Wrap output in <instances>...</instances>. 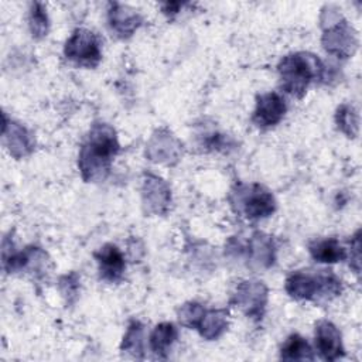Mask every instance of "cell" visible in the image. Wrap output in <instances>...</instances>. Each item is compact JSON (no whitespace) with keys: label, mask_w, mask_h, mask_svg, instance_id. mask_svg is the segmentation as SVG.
<instances>
[{"label":"cell","mask_w":362,"mask_h":362,"mask_svg":"<svg viewBox=\"0 0 362 362\" xmlns=\"http://www.w3.org/2000/svg\"><path fill=\"white\" fill-rule=\"evenodd\" d=\"M64 54L79 66L93 68L102 59L100 41L95 33L86 28H76L66 40Z\"/></svg>","instance_id":"cell-5"},{"label":"cell","mask_w":362,"mask_h":362,"mask_svg":"<svg viewBox=\"0 0 362 362\" xmlns=\"http://www.w3.org/2000/svg\"><path fill=\"white\" fill-rule=\"evenodd\" d=\"M286 293L294 300L328 301L342 291L341 279L331 270H297L287 276Z\"/></svg>","instance_id":"cell-3"},{"label":"cell","mask_w":362,"mask_h":362,"mask_svg":"<svg viewBox=\"0 0 362 362\" xmlns=\"http://www.w3.org/2000/svg\"><path fill=\"white\" fill-rule=\"evenodd\" d=\"M181 144L178 140L168 132L160 130L153 134L151 140L147 144L146 154L151 161L171 164L180 157Z\"/></svg>","instance_id":"cell-12"},{"label":"cell","mask_w":362,"mask_h":362,"mask_svg":"<svg viewBox=\"0 0 362 362\" xmlns=\"http://www.w3.org/2000/svg\"><path fill=\"white\" fill-rule=\"evenodd\" d=\"M30 30L33 33V37L41 38L47 35L48 31V17L45 13V8L42 7L41 3H33L31 10H30Z\"/></svg>","instance_id":"cell-23"},{"label":"cell","mask_w":362,"mask_h":362,"mask_svg":"<svg viewBox=\"0 0 362 362\" xmlns=\"http://www.w3.org/2000/svg\"><path fill=\"white\" fill-rule=\"evenodd\" d=\"M119 147L117 136L112 126L106 123L93 124L78 156V168L83 181L93 182L103 180L110 171Z\"/></svg>","instance_id":"cell-1"},{"label":"cell","mask_w":362,"mask_h":362,"mask_svg":"<svg viewBox=\"0 0 362 362\" xmlns=\"http://www.w3.org/2000/svg\"><path fill=\"white\" fill-rule=\"evenodd\" d=\"M335 120L338 129L345 133L348 137H356L359 130V116L354 106L351 105H341L337 110Z\"/></svg>","instance_id":"cell-21"},{"label":"cell","mask_w":362,"mask_h":362,"mask_svg":"<svg viewBox=\"0 0 362 362\" xmlns=\"http://www.w3.org/2000/svg\"><path fill=\"white\" fill-rule=\"evenodd\" d=\"M315 348L325 361H337L344 356V345L339 329L328 320L315 324Z\"/></svg>","instance_id":"cell-9"},{"label":"cell","mask_w":362,"mask_h":362,"mask_svg":"<svg viewBox=\"0 0 362 362\" xmlns=\"http://www.w3.org/2000/svg\"><path fill=\"white\" fill-rule=\"evenodd\" d=\"M122 352H126L132 355L133 358L141 359L144 354V327L140 321L133 320L126 331V335L123 337L122 345H120Z\"/></svg>","instance_id":"cell-20"},{"label":"cell","mask_w":362,"mask_h":362,"mask_svg":"<svg viewBox=\"0 0 362 362\" xmlns=\"http://www.w3.org/2000/svg\"><path fill=\"white\" fill-rule=\"evenodd\" d=\"M321 41L324 49L338 58H348L358 48L355 30L345 20L339 21V18L325 30Z\"/></svg>","instance_id":"cell-7"},{"label":"cell","mask_w":362,"mask_h":362,"mask_svg":"<svg viewBox=\"0 0 362 362\" xmlns=\"http://www.w3.org/2000/svg\"><path fill=\"white\" fill-rule=\"evenodd\" d=\"M205 308L202 304L195 303V301H189L181 305V308L178 310V321L181 325L187 327V328H194L197 329L204 314H205Z\"/></svg>","instance_id":"cell-22"},{"label":"cell","mask_w":362,"mask_h":362,"mask_svg":"<svg viewBox=\"0 0 362 362\" xmlns=\"http://www.w3.org/2000/svg\"><path fill=\"white\" fill-rule=\"evenodd\" d=\"M143 205L148 214L161 215L167 212L171 202L170 187L157 175L147 174L143 181Z\"/></svg>","instance_id":"cell-10"},{"label":"cell","mask_w":362,"mask_h":362,"mask_svg":"<svg viewBox=\"0 0 362 362\" xmlns=\"http://www.w3.org/2000/svg\"><path fill=\"white\" fill-rule=\"evenodd\" d=\"M308 250L318 263H337L348 257L346 249L335 238L315 239L308 245Z\"/></svg>","instance_id":"cell-16"},{"label":"cell","mask_w":362,"mask_h":362,"mask_svg":"<svg viewBox=\"0 0 362 362\" xmlns=\"http://www.w3.org/2000/svg\"><path fill=\"white\" fill-rule=\"evenodd\" d=\"M178 338V331L171 322L158 324L150 334V349L157 358H167L171 346Z\"/></svg>","instance_id":"cell-18"},{"label":"cell","mask_w":362,"mask_h":362,"mask_svg":"<svg viewBox=\"0 0 362 362\" xmlns=\"http://www.w3.org/2000/svg\"><path fill=\"white\" fill-rule=\"evenodd\" d=\"M280 88L291 96L303 98L313 81L322 79L325 66L310 52H294L280 59L277 65Z\"/></svg>","instance_id":"cell-2"},{"label":"cell","mask_w":362,"mask_h":362,"mask_svg":"<svg viewBox=\"0 0 362 362\" xmlns=\"http://www.w3.org/2000/svg\"><path fill=\"white\" fill-rule=\"evenodd\" d=\"M3 139L10 154L17 158L30 154L34 148V140L27 129L16 122H8L6 115L3 124Z\"/></svg>","instance_id":"cell-13"},{"label":"cell","mask_w":362,"mask_h":362,"mask_svg":"<svg viewBox=\"0 0 362 362\" xmlns=\"http://www.w3.org/2000/svg\"><path fill=\"white\" fill-rule=\"evenodd\" d=\"M229 325L226 310H208L205 311L197 331L206 341L218 339Z\"/></svg>","instance_id":"cell-17"},{"label":"cell","mask_w":362,"mask_h":362,"mask_svg":"<svg viewBox=\"0 0 362 362\" xmlns=\"http://www.w3.org/2000/svg\"><path fill=\"white\" fill-rule=\"evenodd\" d=\"M229 202L235 214L246 219H262L276 211L273 194L260 184H236L230 194Z\"/></svg>","instance_id":"cell-4"},{"label":"cell","mask_w":362,"mask_h":362,"mask_svg":"<svg viewBox=\"0 0 362 362\" xmlns=\"http://www.w3.org/2000/svg\"><path fill=\"white\" fill-rule=\"evenodd\" d=\"M361 232L358 230L355 235V239L352 242V249L351 252H354V256H351V266L355 269L356 273H359V262H361V239H359Z\"/></svg>","instance_id":"cell-24"},{"label":"cell","mask_w":362,"mask_h":362,"mask_svg":"<svg viewBox=\"0 0 362 362\" xmlns=\"http://www.w3.org/2000/svg\"><path fill=\"white\" fill-rule=\"evenodd\" d=\"M109 24L117 37L127 38L140 27L141 17L127 6L112 3L109 10Z\"/></svg>","instance_id":"cell-14"},{"label":"cell","mask_w":362,"mask_h":362,"mask_svg":"<svg viewBox=\"0 0 362 362\" xmlns=\"http://www.w3.org/2000/svg\"><path fill=\"white\" fill-rule=\"evenodd\" d=\"M280 358L284 361H313L314 354L305 338L291 334L281 345Z\"/></svg>","instance_id":"cell-19"},{"label":"cell","mask_w":362,"mask_h":362,"mask_svg":"<svg viewBox=\"0 0 362 362\" xmlns=\"http://www.w3.org/2000/svg\"><path fill=\"white\" fill-rule=\"evenodd\" d=\"M96 259L100 279L109 283H116L122 279L126 269L124 257L120 249L112 243L103 245L98 252L93 253Z\"/></svg>","instance_id":"cell-11"},{"label":"cell","mask_w":362,"mask_h":362,"mask_svg":"<svg viewBox=\"0 0 362 362\" xmlns=\"http://www.w3.org/2000/svg\"><path fill=\"white\" fill-rule=\"evenodd\" d=\"M230 303L249 318L262 320L267 304V287L259 280H243L238 284Z\"/></svg>","instance_id":"cell-6"},{"label":"cell","mask_w":362,"mask_h":362,"mask_svg":"<svg viewBox=\"0 0 362 362\" xmlns=\"http://www.w3.org/2000/svg\"><path fill=\"white\" fill-rule=\"evenodd\" d=\"M274 243L269 235L256 232L247 243H243V255L260 267H270L274 263Z\"/></svg>","instance_id":"cell-15"},{"label":"cell","mask_w":362,"mask_h":362,"mask_svg":"<svg viewBox=\"0 0 362 362\" xmlns=\"http://www.w3.org/2000/svg\"><path fill=\"white\" fill-rule=\"evenodd\" d=\"M286 110V100L277 92H266L256 98V107L252 115V122L257 127H272L283 119Z\"/></svg>","instance_id":"cell-8"}]
</instances>
